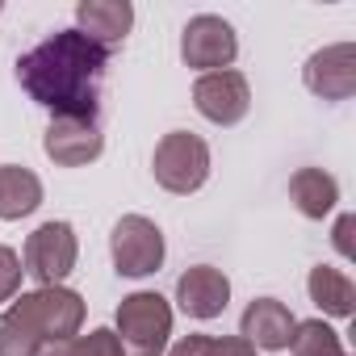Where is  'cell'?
Segmentation results:
<instances>
[{
	"mask_svg": "<svg viewBox=\"0 0 356 356\" xmlns=\"http://www.w3.org/2000/svg\"><path fill=\"white\" fill-rule=\"evenodd\" d=\"M9 314L47 348V343L80 335V327H84V298L76 289H67V285H42V289L17 293Z\"/></svg>",
	"mask_w": 356,
	"mask_h": 356,
	"instance_id": "cell-2",
	"label": "cell"
},
{
	"mask_svg": "<svg viewBox=\"0 0 356 356\" xmlns=\"http://www.w3.org/2000/svg\"><path fill=\"white\" fill-rule=\"evenodd\" d=\"M193 109L214 126H239L252 109V84L243 72H206L193 84Z\"/></svg>",
	"mask_w": 356,
	"mask_h": 356,
	"instance_id": "cell-8",
	"label": "cell"
},
{
	"mask_svg": "<svg viewBox=\"0 0 356 356\" xmlns=\"http://www.w3.org/2000/svg\"><path fill=\"white\" fill-rule=\"evenodd\" d=\"M306 293H310V302H314L323 314H331V318H352V310H356V285H352V277H348L343 268H335V264H314L310 277H306Z\"/></svg>",
	"mask_w": 356,
	"mask_h": 356,
	"instance_id": "cell-16",
	"label": "cell"
},
{
	"mask_svg": "<svg viewBox=\"0 0 356 356\" xmlns=\"http://www.w3.org/2000/svg\"><path fill=\"white\" fill-rule=\"evenodd\" d=\"M239 55V34L227 17L218 13H197L181 30V59L193 72H227Z\"/></svg>",
	"mask_w": 356,
	"mask_h": 356,
	"instance_id": "cell-7",
	"label": "cell"
},
{
	"mask_svg": "<svg viewBox=\"0 0 356 356\" xmlns=\"http://www.w3.org/2000/svg\"><path fill=\"white\" fill-rule=\"evenodd\" d=\"M76 30L113 55L126 42V34L134 30V5L130 0H80L76 5Z\"/></svg>",
	"mask_w": 356,
	"mask_h": 356,
	"instance_id": "cell-13",
	"label": "cell"
},
{
	"mask_svg": "<svg viewBox=\"0 0 356 356\" xmlns=\"http://www.w3.org/2000/svg\"><path fill=\"white\" fill-rule=\"evenodd\" d=\"M42 206V181L22 163H0V222H22Z\"/></svg>",
	"mask_w": 356,
	"mask_h": 356,
	"instance_id": "cell-15",
	"label": "cell"
},
{
	"mask_svg": "<svg viewBox=\"0 0 356 356\" xmlns=\"http://www.w3.org/2000/svg\"><path fill=\"white\" fill-rule=\"evenodd\" d=\"M113 335L122 356H163L172 343V306L155 289H134L113 314Z\"/></svg>",
	"mask_w": 356,
	"mask_h": 356,
	"instance_id": "cell-3",
	"label": "cell"
},
{
	"mask_svg": "<svg viewBox=\"0 0 356 356\" xmlns=\"http://www.w3.org/2000/svg\"><path fill=\"white\" fill-rule=\"evenodd\" d=\"M0 13H5V5H0Z\"/></svg>",
	"mask_w": 356,
	"mask_h": 356,
	"instance_id": "cell-22",
	"label": "cell"
},
{
	"mask_svg": "<svg viewBox=\"0 0 356 356\" xmlns=\"http://www.w3.org/2000/svg\"><path fill=\"white\" fill-rule=\"evenodd\" d=\"M42 151L55 168H88L105 151V134L97 118H51L42 134Z\"/></svg>",
	"mask_w": 356,
	"mask_h": 356,
	"instance_id": "cell-9",
	"label": "cell"
},
{
	"mask_svg": "<svg viewBox=\"0 0 356 356\" xmlns=\"http://www.w3.org/2000/svg\"><path fill=\"white\" fill-rule=\"evenodd\" d=\"M348 356H352V352H348Z\"/></svg>",
	"mask_w": 356,
	"mask_h": 356,
	"instance_id": "cell-23",
	"label": "cell"
},
{
	"mask_svg": "<svg viewBox=\"0 0 356 356\" xmlns=\"http://www.w3.org/2000/svg\"><path fill=\"white\" fill-rule=\"evenodd\" d=\"M352 227H356V218H352V214H339V222H335V231H331V243H335V252H339L343 260L356 256V248H352Z\"/></svg>",
	"mask_w": 356,
	"mask_h": 356,
	"instance_id": "cell-21",
	"label": "cell"
},
{
	"mask_svg": "<svg viewBox=\"0 0 356 356\" xmlns=\"http://www.w3.org/2000/svg\"><path fill=\"white\" fill-rule=\"evenodd\" d=\"M105 67L109 51L72 26L47 34L17 59V84L34 105L51 109V118H97Z\"/></svg>",
	"mask_w": 356,
	"mask_h": 356,
	"instance_id": "cell-1",
	"label": "cell"
},
{
	"mask_svg": "<svg viewBox=\"0 0 356 356\" xmlns=\"http://www.w3.org/2000/svg\"><path fill=\"white\" fill-rule=\"evenodd\" d=\"M210 143L193 130H168L159 143H155V155H151V176L163 193H176V197H189L197 193L206 181H210Z\"/></svg>",
	"mask_w": 356,
	"mask_h": 356,
	"instance_id": "cell-4",
	"label": "cell"
},
{
	"mask_svg": "<svg viewBox=\"0 0 356 356\" xmlns=\"http://www.w3.org/2000/svg\"><path fill=\"white\" fill-rule=\"evenodd\" d=\"M76 260H80V239H76V227L63 222V218H51L42 227L30 231L26 248H22V268L26 277L42 285H63L72 273H76Z\"/></svg>",
	"mask_w": 356,
	"mask_h": 356,
	"instance_id": "cell-5",
	"label": "cell"
},
{
	"mask_svg": "<svg viewBox=\"0 0 356 356\" xmlns=\"http://www.w3.org/2000/svg\"><path fill=\"white\" fill-rule=\"evenodd\" d=\"M227 302H231V277L214 264H193L176 281V306L197 323L218 318L227 310Z\"/></svg>",
	"mask_w": 356,
	"mask_h": 356,
	"instance_id": "cell-11",
	"label": "cell"
},
{
	"mask_svg": "<svg viewBox=\"0 0 356 356\" xmlns=\"http://www.w3.org/2000/svg\"><path fill=\"white\" fill-rule=\"evenodd\" d=\"M38 356H122V343H118L113 327H92L88 335H72V339L47 343Z\"/></svg>",
	"mask_w": 356,
	"mask_h": 356,
	"instance_id": "cell-18",
	"label": "cell"
},
{
	"mask_svg": "<svg viewBox=\"0 0 356 356\" xmlns=\"http://www.w3.org/2000/svg\"><path fill=\"white\" fill-rule=\"evenodd\" d=\"M289 352H293V356H348L343 335H339L331 323H323V318L298 323L293 335H289Z\"/></svg>",
	"mask_w": 356,
	"mask_h": 356,
	"instance_id": "cell-17",
	"label": "cell"
},
{
	"mask_svg": "<svg viewBox=\"0 0 356 356\" xmlns=\"http://www.w3.org/2000/svg\"><path fill=\"white\" fill-rule=\"evenodd\" d=\"M109 256H113L118 277L143 281V277L159 273V264L168 256V243H163V231L147 214H122L109 231Z\"/></svg>",
	"mask_w": 356,
	"mask_h": 356,
	"instance_id": "cell-6",
	"label": "cell"
},
{
	"mask_svg": "<svg viewBox=\"0 0 356 356\" xmlns=\"http://www.w3.org/2000/svg\"><path fill=\"white\" fill-rule=\"evenodd\" d=\"M298 318L285 302L277 298H252L243 318H239V339H248L256 352H281L289 348V335H293Z\"/></svg>",
	"mask_w": 356,
	"mask_h": 356,
	"instance_id": "cell-12",
	"label": "cell"
},
{
	"mask_svg": "<svg viewBox=\"0 0 356 356\" xmlns=\"http://www.w3.org/2000/svg\"><path fill=\"white\" fill-rule=\"evenodd\" d=\"M289 202L298 206L302 218L323 222L335 210V202H339V181L331 172H323V168H298L289 176Z\"/></svg>",
	"mask_w": 356,
	"mask_h": 356,
	"instance_id": "cell-14",
	"label": "cell"
},
{
	"mask_svg": "<svg viewBox=\"0 0 356 356\" xmlns=\"http://www.w3.org/2000/svg\"><path fill=\"white\" fill-rule=\"evenodd\" d=\"M206 356H260L248 339H239V335H210V352Z\"/></svg>",
	"mask_w": 356,
	"mask_h": 356,
	"instance_id": "cell-20",
	"label": "cell"
},
{
	"mask_svg": "<svg viewBox=\"0 0 356 356\" xmlns=\"http://www.w3.org/2000/svg\"><path fill=\"white\" fill-rule=\"evenodd\" d=\"M22 277H26V268H22V256H17L13 248H5V243H0V306H5V302H13V298L22 293Z\"/></svg>",
	"mask_w": 356,
	"mask_h": 356,
	"instance_id": "cell-19",
	"label": "cell"
},
{
	"mask_svg": "<svg viewBox=\"0 0 356 356\" xmlns=\"http://www.w3.org/2000/svg\"><path fill=\"white\" fill-rule=\"evenodd\" d=\"M302 84L318 101H348L356 92V47L352 42L318 47L302 67Z\"/></svg>",
	"mask_w": 356,
	"mask_h": 356,
	"instance_id": "cell-10",
	"label": "cell"
}]
</instances>
